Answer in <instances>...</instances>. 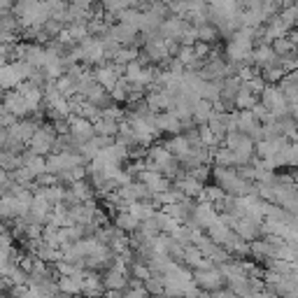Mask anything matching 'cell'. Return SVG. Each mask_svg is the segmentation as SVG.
<instances>
[{
    "mask_svg": "<svg viewBox=\"0 0 298 298\" xmlns=\"http://www.w3.org/2000/svg\"><path fill=\"white\" fill-rule=\"evenodd\" d=\"M116 224H119L122 231H135L138 224H140V219H138L133 212H122V214H116Z\"/></svg>",
    "mask_w": 298,
    "mask_h": 298,
    "instance_id": "6da1fadb",
    "label": "cell"
},
{
    "mask_svg": "<svg viewBox=\"0 0 298 298\" xmlns=\"http://www.w3.org/2000/svg\"><path fill=\"white\" fill-rule=\"evenodd\" d=\"M275 51V56L280 54V56H286V54H293V42H289V40H284V35L277 37L273 42V47H270Z\"/></svg>",
    "mask_w": 298,
    "mask_h": 298,
    "instance_id": "7a4b0ae2",
    "label": "cell"
}]
</instances>
